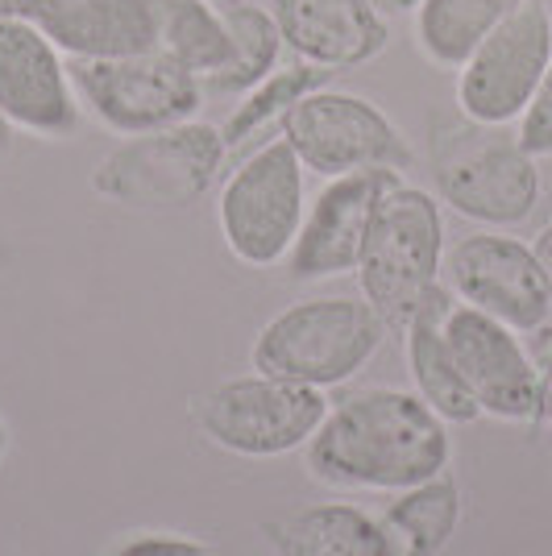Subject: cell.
I'll use <instances>...</instances> for the list:
<instances>
[{
  "mask_svg": "<svg viewBox=\"0 0 552 556\" xmlns=\"http://www.w3.org/2000/svg\"><path fill=\"white\" fill-rule=\"evenodd\" d=\"M449 424L399 387H366L328 407L321 432L303 448L308 473L337 490L399 494L449 469Z\"/></svg>",
  "mask_w": 552,
  "mask_h": 556,
  "instance_id": "cell-1",
  "label": "cell"
},
{
  "mask_svg": "<svg viewBox=\"0 0 552 556\" xmlns=\"http://www.w3.org/2000/svg\"><path fill=\"white\" fill-rule=\"evenodd\" d=\"M387 320L366 295H312L271 316L250 345V366L312 391L362 374L387 341Z\"/></svg>",
  "mask_w": 552,
  "mask_h": 556,
  "instance_id": "cell-2",
  "label": "cell"
},
{
  "mask_svg": "<svg viewBox=\"0 0 552 556\" xmlns=\"http://www.w3.org/2000/svg\"><path fill=\"white\" fill-rule=\"evenodd\" d=\"M432 179L449 208L490 229L524 225L540 204L536 159L503 125L444 121L432 141Z\"/></svg>",
  "mask_w": 552,
  "mask_h": 556,
  "instance_id": "cell-3",
  "label": "cell"
},
{
  "mask_svg": "<svg viewBox=\"0 0 552 556\" xmlns=\"http://www.w3.org/2000/svg\"><path fill=\"white\" fill-rule=\"evenodd\" d=\"M225 138L208 121H184L113 146L92 166V191L138 212H179L204 200L225 170Z\"/></svg>",
  "mask_w": 552,
  "mask_h": 556,
  "instance_id": "cell-4",
  "label": "cell"
},
{
  "mask_svg": "<svg viewBox=\"0 0 552 556\" xmlns=\"http://www.w3.org/2000/svg\"><path fill=\"white\" fill-rule=\"evenodd\" d=\"M440 266H444V216L437 195L399 179L378 200L357 257L362 295L374 303L387 328H403L424 295L440 282Z\"/></svg>",
  "mask_w": 552,
  "mask_h": 556,
  "instance_id": "cell-5",
  "label": "cell"
},
{
  "mask_svg": "<svg viewBox=\"0 0 552 556\" xmlns=\"http://www.w3.org/2000/svg\"><path fill=\"white\" fill-rule=\"evenodd\" d=\"M328 416L324 391L287 382L275 374H241L191 399V419L208 441L237 457L271 462L287 457L321 432Z\"/></svg>",
  "mask_w": 552,
  "mask_h": 556,
  "instance_id": "cell-6",
  "label": "cell"
},
{
  "mask_svg": "<svg viewBox=\"0 0 552 556\" xmlns=\"http://www.w3.org/2000/svg\"><path fill=\"white\" fill-rule=\"evenodd\" d=\"M303 163L287 138L258 146L216 195V225L241 266L271 270L291 257L303 225Z\"/></svg>",
  "mask_w": 552,
  "mask_h": 556,
  "instance_id": "cell-7",
  "label": "cell"
},
{
  "mask_svg": "<svg viewBox=\"0 0 552 556\" xmlns=\"http://www.w3.org/2000/svg\"><path fill=\"white\" fill-rule=\"evenodd\" d=\"M67 71L79 104L121 138L184 125L204 109V79L159 50L134 59H67Z\"/></svg>",
  "mask_w": 552,
  "mask_h": 556,
  "instance_id": "cell-8",
  "label": "cell"
},
{
  "mask_svg": "<svg viewBox=\"0 0 552 556\" xmlns=\"http://www.w3.org/2000/svg\"><path fill=\"white\" fill-rule=\"evenodd\" d=\"M283 138L303 170L341 179L357 170H412L415 154L394 121L366 96L341 88H316L283 116Z\"/></svg>",
  "mask_w": 552,
  "mask_h": 556,
  "instance_id": "cell-9",
  "label": "cell"
},
{
  "mask_svg": "<svg viewBox=\"0 0 552 556\" xmlns=\"http://www.w3.org/2000/svg\"><path fill=\"white\" fill-rule=\"evenodd\" d=\"M552 63V17L544 0H524L478 50L461 63V116L478 125L519 121Z\"/></svg>",
  "mask_w": 552,
  "mask_h": 556,
  "instance_id": "cell-10",
  "label": "cell"
},
{
  "mask_svg": "<svg viewBox=\"0 0 552 556\" xmlns=\"http://www.w3.org/2000/svg\"><path fill=\"white\" fill-rule=\"evenodd\" d=\"M444 345L453 353L465 391L474 394L478 412L503 424H528L540 416V370L519 345L515 328L499 325L469 303H449L444 312Z\"/></svg>",
  "mask_w": 552,
  "mask_h": 556,
  "instance_id": "cell-11",
  "label": "cell"
},
{
  "mask_svg": "<svg viewBox=\"0 0 552 556\" xmlns=\"http://www.w3.org/2000/svg\"><path fill=\"white\" fill-rule=\"evenodd\" d=\"M453 300L494 316L515 332H540L552 316L549 287L540 278L531 245L506 232H469L444 250L440 266Z\"/></svg>",
  "mask_w": 552,
  "mask_h": 556,
  "instance_id": "cell-12",
  "label": "cell"
},
{
  "mask_svg": "<svg viewBox=\"0 0 552 556\" xmlns=\"http://www.w3.org/2000/svg\"><path fill=\"white\" fill-rule=\"evenodd\" d=\"M0 121L42 141L79 134L67 54L29 17H0Z\"/></svg>",
  "mask_w": 552,
  "mask_h": 556,
  "instance_id": "cell-13",
  "label": "cell"
},
{
  "mask_svg": "<svg viewBox=\"0 0 552 556\" xmlns=\"http://www.w3.org/2000/svg\"><path fill=\"white\" fill-rule=\"evenodd\" d=\"M399 179H403L399 170H357V175L328 179V187L312 200V208L303 212L300 237L287 257L291 275L303 282L357 275V257L366 245L374 208Z\"/></svg>",
  "mask_w": 552,
  "mask_h": 556,
  "instance_id": "cell-14",
  "label": "cell"
},
{
  "mask_svg": "<svg viewBox=\"0 0 552 556\" xmlns=\"http://www.w3.org/2000/svg\"><path fill=\"white\" fill-rule=\"evenodd\" d=\"M266 9L275 13L283 47L328 75L366 67L391 42V25L369 0H271Z\"/></svg>",
  "mask_w": 552,
  "mask_h": 556,
  "instance_id": "cell-15",
  "label": "cell"
},
{
  "mask_svg": "<svg viewBox=\"0 0 552 556\" xmlns=\"http://www.w3.org/2000/svg\"><path fill=\"white\" fill-rule=\"evenodd\" d=\"M25 17L67 59L154 54L162 38V0H38Z\"/></svg>",
  "mask_w": 552,
  "mask_h": 556,
  "instance_id": "cell-16",
  "label": "cell"
},
{
  "mask_svg": "<svg viewBox=\"0 0 552 556\" xmlns=\"http://www.w3.org/2000/svg\"><path fill=\"white\" fill-rule=\"evenodd\" d=\"M453 303V291L449 287H432L424 303L415 307V316L403 325L407 332V370H412L415 394L437 412L444 424H474L482 416L474 394L465 391L457 366H453V353L444 345V312Z\"/></svg>",
  "mask_w": 552,
  "mask_h": 556,
  "instance_id": "cell-17",
  "label": "cell"
},
{
  "mask_svg": "<svg viewBox=\"0 0 552 556\" xmlns=\"http://www.w3.org/2000/svg\"><path fill=\"white\" fill-rule=\"evenodd\" d=\"M262 535L278 556H391L378 515L353 503H312V507L271 519Z\"/></svg>",
  "mask_w": 552,
  "mask_h": 556,
  "instance_id": "cell-18",
  "label": "cell"
},
{
  "mask_svg": "<svg viewBox=\"0 0 552 556\" xmlns=\"http://www.w3.org/2000/svg\"><path fill=\"white\" fill-rule=\"evenodd\" d=\"M461 523V490L449 473L412 490H399L378 515L391 556H440Z\"/></svg>",
  "mask_w": 552,
  "mask_h": 556,
  "instance_id": "cell-19",
  "label": "cell"
},
{
  "mask_svg": "<svg viewBox=\"0 0 552 556\" xmlns=\"http://www.w3.org/2000/svg\"><path fill=\"white\" fill-rule=\"evenodd\" d=\"M524 0H419L415 9V42L428 63L461 71V63L490 38Z\"/></svg>",
  "mask_w": 552,
  "mask_h": 556,
  "instance_id": "cell-20",
  "label": "cell"
},
{
  "mask_svg": "<svg viewBox=\"0 0 552 556\" xmlns=\"http://www.w3.org/2000/svg\"><path fill=\"white\" fill-rule=\"evenodd\" d=\"M221 17L229 25V67L221 75L208 79L212 92L225 96H246L250 88H258L266 75L278 71V59H283V34H278L275 13L266 4H250V0H225L221 4Z\"/></svg>",
  "mask_w": 552,
  "mask_h": 556,
  "instance_id": "cell-21",
  "label": "cell"
},
{
  "mask_svg": "<svg viewBox=\"0 0 552 556\" xmlns=\"http://www.w3.org/2000/svg\"><path fill=\"white\" fill-rule=\"evenodd\" d=\"M159 54L175 59L200 79H212L229 67V25L221 17V4L212 0H162V38Z\"/></svg>",
  "mask_w": 552,
  "mask_h": 556,
  "instance_id": "cell-22",
  "label": "cell"
},
{
  "mask_svg": "<svg viewBox=\"0 0 552 556\" xmlns=\"http://www.w3.org/2000/svg\"><path fill=\"white\" fill-rule=\"evenodd\" d=\"M333 75L321 67H308V63H296V67H278L275 75H266L258 88L241 96V104L233 109V116L225 121V129H221V138H225V150H237V146H246L250 138L258 134H266L275 121L291 113V104H300L308 92H316L324 88Z\"/></svg>",
  "mask_w": 552,
  "mask_h": 556,
  "instance_id": "cell-23",
  "label": "cell"
},
{
  "mask_svg": "<svg viewBox=\"0 0 552 556\" xmlns=\"http://www.w3.org/2000/svg\"><path fill=\"white\" fill-rule=\"evenodd\" d=\"M519 146L528 150L531 159H549L552 154V63L540 79V88L531 96V104L519 116Z\"/></svg>",
  "mask_w": 552,
  "mask_h": 556,
  "instance_id": "cell-24",
  "label": "cell"
},
{
  "mask_svg": "<svg viewBox=\"0 0 552 556\" xmlns=\"http://www.w3.org/2000/svg\"><path fill=\"white\" fill-rule=\"evenodd\" d=\"M109 556H225L204 540H191L179 532H138L121 540Z\"/></svg>",
  "mask_w": 552,
  "mask_h": 556,
  "instance_id": "cell-25",
  "label": "cell"
},
{
  "mask_svg": "<svg viewBox=\"0 0 552 556\" xmlns=\"http://www.w3.org/2000/svg\"><path fill=\"white\" fill-rule=\"evenodd\" d=\"M531 254H536V266H540V278H544V287H549V300H552V220L540 232H536V241H531Z\"/></svg>",
  "mask_w": 552,
  "mask_h": 556,
  "instance_id": "cell-26",
  "label": "cell"
},
{
  "mask_svg": "<svg viewBox=\"0 0 552 556\" xmlns=\"http://www.w3.org/2000/svg\"><path fill=\"white\" fill-rule=\"evenodd\" d=\"M382 17H403V13H415L419 9V0H369Z\"/></svg>",
  "mask_w": 552,
  "mask_h": 556,
  "instance_id": "cell-27",
  "label": "cell"
},
{
  "mask_svg": "<svg viewBox=\"0 0 552 556\" xmlns=\"http://www.w3.org/2000/svg\"><path fill=\"white\" fill-rule=\"evenodd\" d=\"M540 416L549 419V428H552V362H549V370L540 374Z\"/></svg>",
  "mask_w": 552,
  "mask_h": 556,
  "instance_id": "cell-28",
  "label": "cell"
},
{
  "mask_svg": "<svg viewBox=\"0 0 552 556\" xmlns=\"http://www.w3.org/2000/svg\"><path fill=\"white\" fill-rule=\"evenodd\" d=\"M38 0H0V17H25Z\"/></svg>",
  "mask_w": 552,
  "mask_h": 556,
  "instance_id": "cell-29",
  "label": "cell"
},
{
  "mask_svg": "<svg viewBox=\"0 0 552 556\" xmlns=\"http://www.w3.org/2000/svg\"><path fill=\"white\" fill-rule=\"evenodd\" d=\"M4 453H9V428H4V419H0V462H4Z\"/></svg>",
  "mask_w": 552,
  "mask_h": 556,
  "instance_id": "cell-30",
  "label": "cell"
}]
</instances>
